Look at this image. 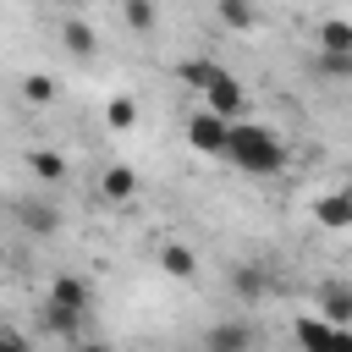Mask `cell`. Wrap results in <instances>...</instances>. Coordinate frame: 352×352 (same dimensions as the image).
<instances>
[{
  "label": "cell",
  "mask_w": 352,
  "mask_h": 352,
  "mask_svg": "<svg viewBox=\"0 0 352 352\" xmlns=\"http://www.w3.org/2000/svg\"><path fill=\"white\" fill-rule=\"evenodd\" d=\"M226 160H231L242 176H280V170H286L280 138H275L270 126H258V121H231V148H226Z\"/></svg>",
  "instance_id": "1"
},
{
  "label": "cell",
  "mask_w": 352,
  "mask_h": 352,
  "mask_svg": "<svg viewBox=\"0 0 352 352\" xmlns=\"http://www.w3.org/2000/svg\"><path fill=\"white\" fill-rule=\"evenodd\" d=\"M187 143L198 148V154H214V160H226V148H231V116H220V110H198L192 121H187Z\"/></svg>",
  "instance_id": "2"
},
{
  "label": "cell",
  "mask_w": 352,
  "mask_h": 352,
  "mask_svg": "<svg viewBox=\"0 0 352 352\" xmlns=\"http://www.w3.org/2000/svg\"><path fill=\"white\" fill-rule=\"evenodd\" d=\"M270 286H275V275H270L264 258H242V264H231V297H236V302H264Z\"/></svg>",
  "instance_id": "3"
},
{
  "label": "cell",
  "mask_w": 352,
  "mask_h": 352,
  "mask_svg": "<svg viewBox=\"0 0 352 352\" xmlns=\"http://www.w3.org/2000/svg\"><path fill=\"white\" fill-rule=\"evenodd\" d=\"M204 104L236 121V116H242V104H248V88H242V82H236V77H231V72L220 66V72L209 77V88H204Z\"/></svg>",
  "instance_id": "4"
},
{
  "label": "cell",
  "mask_w": 352,
  "mask_h": 352,
  "mask_svg": "<svg viewBox=\"0 0 352 352\" xmlns=\"http://www.w3.org/2000/svg\"><path fill=\"white\" fill-rule=\"evenodd\" d=\"M308 214L324 226V231H352V187H336V192H319L308 204Z\"/></svg>",
  "instance_id": "5"
},
{
  "label": "cell",
  "mask_w": 352,
  "mask_h": 352,
  "mask_svg": "<svg viewBox=\"0 0 352 352\" xmlns=\"http://www.w3.org/2000/svg\"><path fill=\"white\" fill-rule=\"evenodd\" d=\"M16 220H22V231L28 236H55L60 231V209L55 204H44V198H16V209H11Z\"/></svg>",
  "instance_id": "6"
},
{
  "label": "cell",
  "mask_w": 352,
  "mask_h": 352,
  "mask_svg": "<svg viewBox=\"0 0 352 352\" xmlns=\"http://www.w3.org/2000/svg\"><path fill=\"white\" fill-rule=\"evenodd\" d=\"M38 324H44V336H55V341H77V336H82V324H88V314H77V308H60V302H50V297H44V308H38Z\"/></svg>",
  "instance_id": "7"
},
{
  "label": "cell",
  "mask_w": 352,
  "mask_h": 352,
  "mask_svg": "<svg viewBox=\"0 0 352 352\" xmlns=\"http://www.w3.org/2000/svg\"><path fill=\"white\" fill-rule=\"evenodd\" d=\"M314 308L330 314L341 330H352V280H324V286L314 292Z\"/></svg>",
  "instance_id": "8"
},
{
  "label": "cell",
  "mask_w": 352,
  "mask_h": 352,
  "mask_svg": "<svg viewBox=\"0 0 352 352\" xmlns=\"http://www.w3.org/2000/svg\"><path fill=\"white\" fill-rule=\"evenodd\" d=\"M253 341H258V330L253 324H236V319H220V324L204 330V346H214V352H248Z\"/></svg>",
  "instance_id": "9"
},
{
  "label": "cell",
  "mask_w": 352,
  "mask_h": 352,
  "mask_svg": "<svg viewBox=\"0 0 352 352\" xmlns=\"http://www.w3.org/2000/svg\"><path fill=\"white\" fill-rule=\"evenodd\" d=\"M50 302L88 314V308H94V286H88L82 275H55V280H50Z\"/></svg>",
  "instance_id": "10"
},
{
  "label": "cell",
  "mask_w": 352,
  "mask_h": 352,
  "mask_svg": "<svg viewBox=\"0 0 352 352\" xmlns=\"http://www.w3.org/2000/svg\"><path fill=\"white\" fill-rule=\"evenodd\" d=\"M314 50H330V55H352V22L346 16H324L314 28Z\"/></svg>",
  "instance_id": "11"
},
{
  "label": "cell",
  "mask_w": 352,
  "mask_h": 352,
  "mask_svg": "<svg viewBox=\"0 0 352 352\" xmlns=\"http://www.w3.org/2000/svg\"><path fill=\"white\" fill-rule=\"evenodd\" d=\"M60 44H66V55H77V60H88L94 50H99V33L82 22V16H66L60 22Z\"/></svg>",
  "instance_id": "12"
},
{
  "label": "cell",
  "mask_w": 352,
  "mask_h": 352,
  "mask_svg": "<svg viewBox=\"0 0 352 352\" xmlns=\"http://www.w3.org/2000/svg\"><path fill=\"white\" fill-rule=\"evenodd\" d=\"M99 192H104L110 204H132V198H138V176H132V165H104Z\"/></svg>",
  "instance_id": "13"
},
{
  "label": "cell",
  "mask_w": 352,
  "mask_h": 352,
  "mask_svg": "<svg viewBox=\"0 0 352 352\" xmlns=\"http://www.w3.org/2000/svg\"><path fill=\"white\" fill-rule=\"evenodd\" d=\"M160 270H165L170 280H192V275H198V253H192L187 242H165V248H160Z\"/></svg>",
  "instance_id": "14"
},
{
  "label": "cell",
  "mask_w": 352,
  "mask_h": 352,
  "mask_svg": "<svg viewBox=\"0 0 352 352\" xmlns=\"http://www.w3.org/2000/svg\"><path fill=\"white\" fill-rule=\"evenodd\" d=\"M214 16H220V28H231V33H253V28H258V6H253V0H214Z\"/></svg>",
  "instance_id": "15"
},
{
  "label": "cell",
  "mask_w": 352,
  "mask_h": 352,
  "mask_svg": "<svg viewBox=\"0 0 352 352\" xmlns=\"http://www.w3.org/2000/svg\"><path fill=\"white\" fill-rule=\"evenodd\" d=\"M214 72H220V60H209V55H192V60H176V82H182V88H198V94L209 88V77H214Z\"/></svg>",
  "instance_id": "16"
},
{
  "label": "cell",
  "mask_w": 352,
  "mask_h": 352,
  "mask_svg": "<svg viewBox=\"0 0 352 352\" xmlns=\"http://www.w3.org/2000/svg\"><path fill=\"white\" fill-rule=\"evenodd\" d=\"M28 170H33L38 182H50V187L66 182V160H60L55 148H33V154H28Z\"/></svg>",
  "instance_id": "17"
},
{
  "label": "cell",
  "mask_w": 352,
  "mask_h": 352,
  "mask_svg": "<svg viewBox=\"0 0 352 352\" xmlns=\"http://www.w3.org/2000/svg\"><path fill=\"white\" fill-rule=\"evenodd\" d=\"M121 22H126L132 33H154L160 6H154V0H121Z\"/></svg>",
  "instance_id": "18"
},
{
  "label": "cell",
  "mask_w": 352,
  "mask_h": 352,
  "mask_svg": "<svg viewBox=\"0 0 352 352\" xmlns=\"http://www.w3.org/2000/svg\"><path fill=\"white\" fill-rule=\"evenodd\" d=\"M104 121H110L116 132H132V126H138V104H132L126 94H116V99L104 104Z\"/></svg>",
  "instance_id": "19"
},
{
  "label": "cell",
  "mask_w": 352,
  "mask_h": 352,
  "mask_svg": "<svg viewBox=\"0 0 352 352\" xmlns=\"http://www.w3.org/2000/svg\"><path fill=\"white\" fill-rule=\"evenodd\" d=\"M22 99H28V104H50V99H55V77H44V72L22 77Z\"/></svg>",
  "instance_id": "20"
},
{
  "label": "cell",
  "mask_w": 352,
  "mask_h": 352,
  "mask_svg": "<svg viewBox=\"0 0 352 352\" xmlns=\"http://www.w3.org/2000/svg\"><path fill=\"white\" fill-rule=\"evenodd\" d=\"M324 77H336V82H352V55H330V50H319V60H314Z\"/></svg>",
  "instance_id": "21"
},
{
  "label": "cell",
  "mask_w": 352,
  "mask_h": 352,
  "mask_svg": "<svg viewBox=\"0 0 352 352\" xmlns=\"http://www.w3.org/2000/svg\"><path fill=\"white\" fill-rule=\"evenodd\" d=\"M55 6H66V11H77V6H88V0H55Z\"/></svg>",
  "instance_id": "22"
}]
</instances>
